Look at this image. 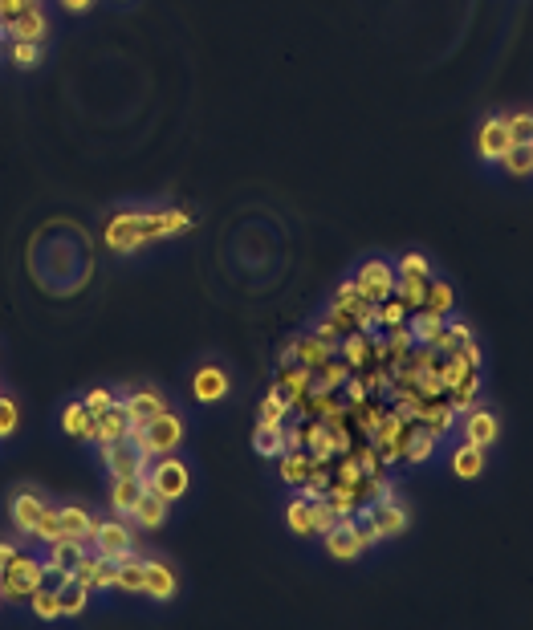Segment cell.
Masks as SVG:
<instances>
[{"label": "cell", "mask_w": 533, "mask_h": 630, "mask_svg": "<svg viewBox=\"0 0 533 630\" xmlns=\"http://www.w3.org/2000/svg\"><path fill=\"white\" fill-rule=\"evenodd\" d=\"M184 435H188V423H184V415H175V411H163V415H155L151 423H131V444L147 456V460H155V456H167V452H175L184 444Z\"/></svg>", "instance_id": "6da1fadb"}, {"label": "cell", "mask_w": 533, "mask_h": 630, "mask_svg": "<svg viewBox=\"0 0 533 630\" xmlns=\"http://www.w3.org/2000/svg\"><path fill=\"white\" fill-rule=\"evenodd\" d=\"M37 586H45V557L21 549V553L5 565V570H0V598L13 602V606H21V602L33 598Z\"/></svg>", "instance_id": "7a4b0ae2"}, {"label": "cell", "mask_w": 533, "mask_h": 630, "mask_svg": "<svg viewBox=\"0 0 533 630\" xmlns=\"http://www.w3.org/2000/svg\"><path fill=\"white\" fill-rule=\"evenodd\" d=\"M147 488L151 492H159L163 500H184L188 496V488H192V468L175 456V452H167V456H155L151 464H147Z\"/></svg>", "instance_id": "3957f363"}, {"label": "cell", "mask_w": 533, "mask_h": 630, "mask_svg": "<svg viewBox=\"0 0 533 630\" xmlns=\"http://www.w3.org/2000/svg\"><path fill=\"white\" fill-rule=\"evenodd\" d=\"M90 549L118 561V557H127L139 549V529L131 517H106V521H94V533H90Z\"/></svg>", "instance_id": "277c9868"}, {"label": "cell", "mask_w": 533, "mask_h": 630, "mask_svg": "<svg viewBox=\"0 0 533 630\" xmlns=\"http://www.w3.org/2000/svg\"><path fill=\"white\" fill-rule=\"evenodd\" d=\"M192 399L200 403V407H220L228 395H232V374H228V366L224 362H216V358H204L196 370H192Z\"/></svg>", "instance_id": "5b68a950"}, {"label": "cell", "mask_w": 533, "mask_h": 630, "mask_svg": "<svg viewBox=\"0 0 533 630\" xmlns=\"http://www.w3.org/2000/svg\"><path fill=\"white\" fill-rule=\"evenodd\" d=\"M460 439H468V444H477L485 452L497 448V439H501V415L489 407V403H477V407H468L460 415Z\"/></svg>", "instance_id": "8992f818"}, {"label": "cell", "mask_w": 533, "mask_h": 630, "mask_svg": "<svg viewBox=\"0 0 533 630\" xmlns=\"http://www.w3.org/2000/svg\"><path fill=\"white\" fill-rule=\"evenodd\" d=\"M395 281H399V273L383 257H367L359 269H354V285H359V293L367 301H375V305L387 301V297H395Z\"/></svg>", "instance_id": "52a82bcc"}, {"label": "cell", "mask_w": 533, "mask_h": 630, "mask_svg": "<svg viewBox=\"0 0 533 630\" xmlns=\"http://www.w3.org/2000/svg\"><path fill=\"white\" fill-rule=\"evenodd\" d=\"M363 513L375 521V529H379V537H383V541H391V537H403V533L411 529V509H407V504H403L395 492H391V496H379V500H371Z\"/></svg>", "instance_id": "ba28073f"}, {"label": "cell", "mask_w": 533, "mask_h": 630, "mask_svg": "<svg viewBox=\"0 0 533 630\" xmlns=\"http://www.w3.org/2000/svg\"><path fill=\"white\" fill-rule=\"evenodd\" d=\"M118 407L131 415V423H151L155 415L171 411V399L159 387H123L118 391Z\"/></svg>", "instance_id": "9c48e42d"}, {"label": "cell", "mask_w": 533, "mask_h": 630, "mask_svg": "<svg viewBox=\"0 0 533 630\" xmlns=\"http://www.w3.org/2000/svg\"><path fill=\"white\" fill-rule=\"evenodd\" d=\"M143 598H151L155 606H167L180 598V574L175 565L163 557H147V574H143Z\"/></svg>", "instance_id": "30bf717a"}, {"label": "cell", "mask_w": 533, "mask_h": 630, "mask_svg": "<svg viewBox=\"0 0 533 630\" xmlns=\"http://www.w3.org/2000/svg\"><path fill=\"white\" fill-rule=\"evenodd\" d=\"M322 545H326V553L334 557V561H359L367 549H363V541H359V521L354 517H338L326 533H322Z\"/></svg>", "instance_id": "8fae6325"}, {"label": "cell", "mask_w": 533, "mask_h": 630, "mask_svg": "<svg viewBox=\"0 0 533 630\" xmlns=\"http://www.w3.org/2000/svg\"><path fill=\"white\" fill-rule=\"evenodd\" d=\"M98 460H102V468L110 472V476H147V456L131 444V439H118V444H106V448H98Z\"/></svg>", "instance_id": "7c38bea8"}, {"label": "cell", "mask_w": 533, "mask_h": 630, "mask_svg": "<svg viewBox=\"0 0 533 630\" xmlns=\"http://www.w3.org/2000/svg\"><path fill=\"white\" fill-rule=\"evenodd\" d=\"M509 147H513V135H509L505 114H489L477 126V155H481V163H501V155Z\"/></svg>", "instance_id": "4fadbf2b"}, {"label": "cell", "mask_w": 533, "mask_h": 630, "mask_svg": "<svg viewBox=\"0 0 533 630\" xmlns=\"http://www.w3.org/2000/svg\"><path fill=\"white\" fill-rule=\"evenodd\" d=\"M74 578H78L90 594H106V590H114V561L102 557V553H94V549H86V553L74 561Z\"/></svg>", "instance_id": "5bb4252c"}, {"label": "cell", "mask_w": 533, "mask_h": 630, "mask_svg": "<svg viewBox=\"0 0 533 630\" xmlns=\"http://www.w3.org/2000/svg\"><path fill=\"white\" fill-rule=\"evenodd\" d=\"M5 41H49V17L41 9V0H29V5L5 25Z\"/></svg>", "instance_id": "9a60e30c"}, {"label": "cell", "mask_w": 533, "mask_h": 630, "mask_svg": "<svg viewBox=\"0 0 533 630\" xmlns=\"http://www.w3.org/2000/svg\"><path fill=\"white\" fill-rule=\"evenodd\" d=\"M57 427H62V435L78 439V444H94L98 415H94L82 399H66V403H62V411H57Z\"/></svg>", "instance_id": "2e32d148"}, {"label": "cell", "mask_w": 533, "mask_h": 630, "mask_svg": "<svg viewBox=\"0 0 533 630\" xmlns=\"http://www.w3.org/2000/svg\"><path fill=\"white\" fill-rule=\"evenodd\" d=\"M45 513V496L37 492V488H17L13 492V500H9V521H13V529L21 533V537H33V525H37V517Z\"/></svg>", "instance_id": "e0dca14e"}, {"label": "cell", "mask_w": 533, "mask_h": 630, "mask_svg": "<svg viewBox=\"0 0 533 630\" xmlns=\"http://www.w3.org/2000/svg\"><path fill=\"white\" fill-rule=\"evenodd\" d=\"M143 492H147V480H143V476H110V492H106L110 513H114V517H131Z\"/></svg>", "instance_id": "ac0fdd59"}, {"label": "cell", "mask_w": 533, "mask_h": 630, "mask_svg": "<svg viewBox=\"0 0 533 630\" xmlns=\"http://www.w3.org/2000/svg\"><path fill=\"white\" fill-rule=\"evenodd\" d=\"M448 468H452L456 480H481L485 468H489V452L468 444V439H460V444L448 452Z\"/></svg>", "instance_id": "d6986e66"}, {"label": "cell", "mask_w": 533, "mask_h": 630, "mask_svg": "<svg viewBox=\"0 0 533 630\" xmlns=\"http://www.w3.org/2000/svg\"><path fill=\"white\" fill-rule=\"evenodd\" d=\"M131 521H135V529L139 533H159L167 521H171V500H163L159 492H143L139 496V504H135V513H131Z\"/></svg>", "instance_id": "ffe728a7"}, {"label": "cell", "mask_w": 533, "mask_h": 630, "mask_svg": "<svg viewBox=\"0 0 533 630\" xmlns=\"http://www.w3.org/2000/svg\"><path fill=\"white\" fill-rule=\"evenodd\" d=\"M143 574H147V557H139V549L118 557L114 561V590L127 594V598H143Z\"/></svg>", "instance_id": "44dd1931"}, {"label": "cell", "mask_w": 533, "mask_h": 630, "mask_svg": "<svg viewBox=\"0 0 533 630\" xmlns=\"http://www.w3.org/2000/svg\"><path fill=\"white\" fill-rule=\"evenodd\" d=\"M273 383L285 391L289 407H298V403L310 395V387H314V370L302 366V362H289V366H277V378H273Z\"/></svg>", "instance_id": "7402d4cb"}, {"label": "cell", "mask_w": 533, "mask_h": 630, "mask_svg": "<svg viewBox=\"0 0 533 630\" xmlns=\"http://www.w3.org/2000/svg\"><path fill=\"white\" fill-rule=\"evenodd\" d=\"M285 525H289V533L293 537H302V541H310V537H318V521H314V500L310 496H293L289 504H285Z\"/></svg>", "instance_id": "603a6c76"}, {"label": "cell", "mask_w": 533, "mask_h": 630, "mask_svg": "<svg viewBox=\"0 0 533 630\" xmlns=\"http://www.w3.org/2000/svg\"><path fill=\"white\" fill-rule=\"evenodd\" d=\"M127 435H131V415L118 407V403L98 415V427H94V444H98V448L118 444V439H127Z\"/></svg>", "instance_id": "cb8c5ba5"}, {"label": "cell", "mask_w": 533, "mask_h": 630, "mask_svg": "<svg viewBox=\"0 0 533 630\" xmlns=\"http://www.w3.org/2000/svg\"><path fill=\"white\" fill-rule=\"evenodd\" d=\"M302 435H306V452L314 456V460H334V431L326 427V419H314V415H306V423H302Z\"/></svg>", "instance_id": "d4e9b609"}, {"label": "cell", "mask_w": 533, "mask_h": 630, "mask_svg": "<svg viewBox=\"0 0 533 630\" xmlns=\"http://www.w3.org/2000/svg\"><path fill=\"white\" fill-rule=\"evenodd\" d=\"M277 464H281L277 472H281V480H285L289 488H302V484H306V476L314 472V464H318V460H314L306 448H289L285 456H277Z\"/></svg>", "instance_id": "484cf974"}, {"label": "cell", "mask_w": 533, "mask_h": 630, "mask_svg": "<svg viewBox=\"0 0 533 630\" xmlns=\"http://www.w3.org/2000/svg\"><path fill=\"white\" fill-rule=\"evenodd\" d=\"M289 415H293V407H289L285 391L273 383V387L265 391L261 407H257V423H261V427H285V423H289Z\"/></svg>", "instance_id": "4316f807"}, {"label": "cell", "mask_w": 533, "mask_h": 630, "mask_svg": "<svg viewBox=\"0 0 533 630\" xmlns=\"http://www.w3.org/2000/svg\"><path fill=\"white\" fill-rule=\"evenodd\" d=\"M436 448H440V439H436V435H428L420 423H411V435H407L403 460H407L411 468H420V464H428V460L436 456Z\"/></svg>", "instance_id": "83f0119b"}, {"label": "cell", "mask_w": 533, "mask_h": 630, "mask_svg": "<svg viewBox=\"0 0 533 630\" xmlns=\"http://www.w3.org/2000/svg\"><path fill=\"white\" fill-rule=\"evenodd\" d=\"M293 346H298V362H302V366H310V370H318L326 358H334V346H326L318 330L298 334V338H293Z\"/></svg>", "instance_id": "f1b7e54d"}, {"label": "cell", "mask_w": 533, "mask_h": 630, "mask_svg": "<svg viewBox=\"0 0 533 630\" xmlns=\"http://www.w3.org/2000/svg\"><path fill=\"white\" fill-rule=\"evenodd\" d=\"M253 452H257L261 460H277V456H285V452H289V444H285V427H261V423H257V431H253Z\"/></svg>", "instance_id": "f546056e"}, {"label": "cell", "mask_w": 533, "mask_h": 630, "mask_svg": "<svg viewBox=\"0 0 533 630\" xmlns=\"http://www.w3.org/2000/svg\"><path fill=\"white\" fill-rule=\"evenodd\" d=\"M407 326H411V338H416V346H432L436 338H440V330H444V318L440 313H428V309H416L407 318Z\"/></svg>", "instance_id": "4dcf8cb0"}, {"label": "cell", "mask_w": 533, "mask_h": 630, "mask_svg": "<svg viewBox=\"0 0 533 630\" xmlns=\"http://www.w3.org/2000/svg\"><path fill=\"white\" fill-rule=\"evenodd\" d=\"M501 171L509 179H529L533 175V143H513L505 155H501Z\"/></svg>", "instance_id": "1f68e13d"}, {"label": "cell", "mask_w": 533, "mask_h": 630, "mask_svg": "<svg viewBox=\"0 0 533 630\" xmlns=\"http://www.w3.org/2000/svg\"><path fill=\"white\" fill-rule=\"evenodd\" d=\"M57 598H62V618H78V614H86V606H90L94 594L78 578H70V582L57 586Z\"/></svg>", "instance_id": "d6a6232c"}, {"label": "cell", "mask_w": 533, "mask_h": 630, "mask_svg": "<svg viewBox=\"0 0 533 630\" xmlns=\"http://www.w3.org/2000/svg\"><path fill=\"white\" fill-rule=\"evenodd\" d=\"M62 533L78 537V541H90V533H94L90 509H82V504H62Z\"/></svg>", "instance_id": "836d02e7"}, {"label": "cell", "mask_w": 533, "mask_h": 630, "mask_svg": "<svg viewBox=\"0 0 533 630\" xmlns=\"http://www.w3.org/2000/svg\"><path fill=\"white\" fill-rule=\"evenodd\" d=\"M350 374H354V370L334 354V358H326V362L314 370V387H322V391H342V383H346Z\"/></svg>", "instance_id": "e575fe53"}, {"label": "cell", "mask_w": 533, "mask_h": 630, "mask_svg": "<svg viewBox=\"0 0 533 630\" xmlns=\"http://www.w3.org/2000/svg\"><path fill=\"white\" fill-rule=\"evenodd\" d=\"M424 309L428 313H440V318H448V313H456V289L448 281H428V297H424Z\"/></svg>", "instance_id": "d590c367"}, {"label": "cell", "mask_w": 533, "mask_h": 630, "mask_svg": "<svg viewBox=\"0 0 533 630\" xmlns=\"http://www.w3.org/2000/svg\"><path fill=\"white\" fill-rule=\"evenodd\" d=\"M29 606H33V614H37L41 622L62 618V598H57V586H53V582L37 586V590H33V598H29Z\"/></svg>", "instance_id": "8d00e7d4"}, {"label": "cell", "mask_w": 533, "mask_h": 630, "mask_svg": "<svg viewBox=\"0 0 533 630\" xmlns=\"http://www.w3.org/2000/svg\"><path fill=\"white\" fill-rule=\"evenodd\" d=\"M448 403H452L456 415H464L468 407H477V403H481V370L468 374L460 387H452V391H448Z\"/></svg>", "instance_id": "74e56055"}, {"label": "cell", "mask_w": 533, "mask_h": 630, "mask_svg": "<svg viewBox=\"0 0 533 630\" xmlns=\"http://www.w3.org/2000/svg\"><path fill=\"white\" fill-rule=\"evenodd\" d=\"M9 45V61L17 70H37L45 61V45L41 41H5Z\"/></svg>", "instance_id": "f35d334b"}, {"label": "cell", "mask_w": 533, "mask_h": 630, "mask_svg": "<svg viewBox=\"0 0 533 630\" xmlns=\"http://www.w3.org/2000/svg\"><path fill=\"white\" fill-rule=\"evenodd\" d=\"M57 537H66V533H62V509H57V504H45V513H41L37 525H33V541H37V545H49V541H57Z\"/></svg>", "instance_id": "ab89813d"}, {"label": "cell", "mask_w": 533, "mask_h": 630, "mask_svg": "<svg viewBox=\"0 0 533 630\" xmlns=\"http://www.w3.org/2000/svg\"><path fill=\"white\" fill-rule=\"evenodd\" d=\"M432 281V277H428ZM428 281L424 277H399L395 281V297L411 309V313H416V309H424V297H428Z\"/></svg>", "instance_id": "60d3db41"}, {"label": "cell", "mask_w": 533, "mask_h": 630, "mask_svg": "<svg viewBox=\"0 0 533 630\" xmlns=\"http://www.w3.org/2000/svg\"><path fill=\"white\" fill-rule=\"evenodd\" d=\"M407 318H411V309H407L399 297H387V301L375 305V326H379V330H391V326H399V322H407Z\"/></svg>", "instance_id": "b9f144b4"}, {"label": "cell", "mask_w": 533, "mask_h": 630, "mask_svg": "<svg viewBox=\"0 0 533 630\" xmlns=\"http://www.w3.org/2000/svg\"><path fill=\"white\" fill-rule=\"evenodd\" d=\"M21 427V403L0 391V439H13Z\"/></svg>", "instance_id": "7bdbcfd3"}, {"label": "cell", "mask_w": 533, "mask_h": 630, "mask_svg": "<svg viewBox=\"0 0 533 630\" xmlns=\"http://www.w3.org/2000/svg\"><path fill=\"white\" fill-rule=\"evenodd\" d=\"M395 273L399 277H424L428 281L432 277V261L424 257V252H403V257L395 261Z\"/></svg>", "instance_id": "ee69618b"}, {"label": "cell", "mask_w": 533, "mask_h": 630, "mask_svg": "<svg viewBox=\"0 0 533 630\" xmlns=\"http://www.w3.org/2000/svg\"><path fill=\"white\" fill-rule=\"evenodd\" d=\"M298 492H302V496H310V500L326 496V492H330V464H326V460H318V464H314V472L306 476V484H302Z\"/></svg>", "instance_id": "f6af8a7d"}, {"label": "cell", "mask_w": 533, "mask_h": 630, "mask_svg": "<svg viewBox=\"0 0 533 630\" xmlns=\"http://www.w3.org/2000/svg\"><path fill=\"white\" fill-rule=\"evenodd\" d=\"M505 122H509L513 143H533V114L529 110H513V114H505Z\"/></svg>", "instance_id": "bcb514c9"}, {"label": "cell", "mask_w": 533, "mask_h": 630, "mask_svg": "<svg viewBox=\"0 0 533 630\" xmlns=\"http://www.w3.org/2000/svg\"><path fill=\"white\" fill-rule=\"evenodd\" d=\"M82 403H86V407H90L94 415H102V411H110V407L118 403V391H114V387H102V383H98V387H90V391L82 395Z\"/></svg>", "instance_id": "7dc6e473"}, {"label": "cell", "mask_w": 533, "mask_h": 630, "mask_svg": "<svg viewBox=\"0 0 533 630\" xmlns=\"http://www.w3.org/2000/svg\"><path fill=\"white\" fill-rule=\"evenodd\" d=\"M326 322L346 338V334H354V330H359V318H354V313L350 309H342V305H326Z\"/></svg>", "instance_id": "c3c4849f"}, {"label": "cell", "mask_w": 533, "mask_h": 630, "mask_svg": "<svg viewBox=\"0 0 533 630\" xmlns=\"http://www.w3.org/2000/svg\"><path fill=\"white\" fill-rule=\"evenodd\" d=\"M342 391H346V407H363V403L371 399V391H367V383H363V374H350L346 383H342Z\"/></svg>", "instance_id": "681fc988"}, {"label": "cell", "mask_w": 533, "mask_h": 630, "mask_svg": "<svg viewBox=\"0 0 533 630\" xmlns=\"http://www.w3.org/2000/svg\"><path fill=\"white\" fill-rule=\"evenodd\" d=\"M314 521H318V537H322V533H326V529H330V525L338 521V513H334V504H330L326 496H318V500H314Z\"/></svg>", "instance_id": "f907efd6"}, {"label": "cell", "mask_w": 533, "mask_h": 630, "mask_svg": "<svg viewBox=\"0 0 533 630\" xmlns=\"http://www.w3.org/2000/svg\"><path fill=\"white\" fill-rule=\"evenodd\" d=\"M354 521H359V541H363V549H375V545L383 541V537H379V529H375V521H371L363 509H359V517H354Z\"/></svg>", "instance_id": "816d5d0a"}, {"label": "cell", "mask_w": 533, "mask_h": 630, "mask_svg": "<svg viewBox=\"0 0 533 630\" xmlns=\"http://www.w3.org/2000/svg\"><path fill=\"white\" fill-rule=\"evenodd\" d=\"M57 5H62V13H70V17H86V13H94L98 0H57Z\"/></svg>", "instance_id": "f5cc1de1"}, {"label": "cell", "mask_w": 533, "mask_h": 630, "mask_svg": "<svg viewBox=\"0 0 533 630\" xmlns=\"http://www.w3.org/2000/svg\"><path fill=\"white\" fill-rule=\"evenodd\" d=\"M25 5H29V0H0V25H9Z\"/></svg>", "instance_id": "db71d44e"}, {"label": "cell", "mask_w": 533, "mask_h": 630, "mask_svg": "<svg viewBox=\"0 0 533 630\" xmlns=\"http://www.w3.org/2000/svg\"><path fill=\"white\" fill-rule=\"evenodd\" d=\"M17 553H21V545H17V541H0V570H5V565H9Z\"/></svg>", "instance_id": "11a10c76"}, {"label": "cell", "mask_w": 533, "mask_h": 630, "mask_svg": "<svg viewBox=\"0 0 533 630\" xmlns=\"http://www.w3.org/2000/svg\"><path fill=\"white\" fill-rule=\"evenodd\" d=\"M289 362H298V346H293V338L281 346V354H277V366H289Z\"/></svg>", "instance_id": "9f6ffc18"}, {"label": "cell", "mask_w": 533, "mask_h": 630, "mask_svg": "<svg viewBox=\"0 0 533 630\" xmlns=\"http://www.w3.org/2000/svg\"><path fill=\"white\" fill-rule=\"evenodd\" d=\"M110 5H118V9H131V5H135V0H110Z\"/></svg>", "instance_id": "6f0895ef"}, {"label": "cell", "mask_w": 533, "mask_h": 630, "mask_svg": "<svg viewBox=\"0 0 533 630\" xmlns=\"http://www.w3.org/2000/svg\"><path fill=\"white\" fill-rule=\"evenodd\" d=\"M0 41H5V25H0Z\"/></svg>", "instance_id": "680465c9"}, {"label": "cell", "mask_w": 533, "mask_h": 630, "mask_svg": "<svg viewBox=\"0 0 533 630\" xmlns=\"http://www.w3.org/2000/svg\"><path fill=\"white\" fill-rule=\"evenodd\" d=\"M0 602H5V598H0Z\"/></svg>", "instance_id": "91938a15"}]
</instances>
